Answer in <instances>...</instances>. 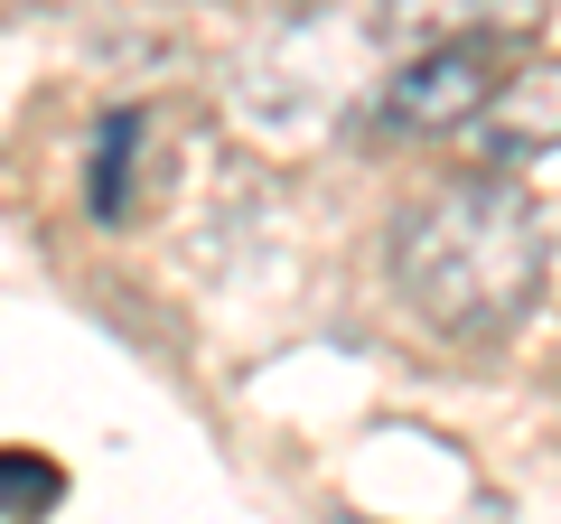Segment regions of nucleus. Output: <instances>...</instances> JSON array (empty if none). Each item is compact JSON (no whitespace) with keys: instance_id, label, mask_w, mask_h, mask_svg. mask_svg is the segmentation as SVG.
Here are the masks:
<instances>
[{"instance_id":"obj_1","label":"nucleus","mask_w":561,"mask_h":524,"mask_svg":"<svg viewBox=\"0 0 561 524\" xmlns=\"http://www.w3.org/2000/svg\"><path fill=\"white\" fill-rule=\"evenodd\" d=\"M393 291L421 328L486 346L534 319L542 300V216L505 169L431 187L393 225Z\"/></svg>"},{"instance_id":"obj_2","label":"nucleus","mask_w":561,"mask_h":524,"mask_svg":"<svg viewBox=\"0 0 561 524\" xmlns=\"http://www.w3.org/2000/svg\"><path fill=\"white\" fill-rule=\"evenodd\" d=\"M496 84H505V66H496V47H486L478 29H468V38H431L393 84H383V122L440 141V132H468V122L486 113Z\"/></svg>"},{"instance_id":"obj_3","label":"nucleus","mask_w":561,"mask_h":524,"mask_svg":"<svg viewBox=\"0 0 561 524\" xmlns=\"http://www.w3.org/2000/svg\"><path fill=\"white\" fill-rule=\"evenodd\" d=\"M468 141H478L486 169H534L561 150V57L542 66H515V76L486 94V113L468 122Z\"/></svg>"},{"instance_id":"obj_4","label":"nucleus","mask_w":561,"mask_h":524,"mask_svg":"<svg viewBox=\"0 0 561 524\" xmlns=\"http://www.w3.org/2000/svg\"><path fill=\"white\" fill-rule=\"evenodd\" d=\"M140 132H150V113H113L94 132V216L122 225L131 216V169H140Z\"/></svg>"},{"instance_id":"obj_5","label":"nucleus","mask_w":561,"mask_h":524,"mask_svg":"<svg viewBox=\"0 0 561 524\" xmlns=\"http://www.w3.org/2000/svg\"><path fill=\"white\" fill-rule=\"evenodd\" d=\"M486 10H515V0H383V29L393 38H468Z\"/></svg>"},{"instance_id":"obj_6","label":"nucleus","mask_w":561,"mask_h":524,"mask_svg":"<svg viewBox=\"0 0 561 524\" xmlns=\"http://www.w3.org/2000/svg\"><path fill=\"white\" fill-rule=\"evenodd\" d=\"M57 468L38 459V449H0V515L10 524H38V505H57Z\"/></svg>"}]
</instances>
